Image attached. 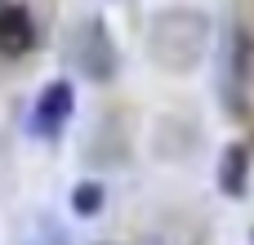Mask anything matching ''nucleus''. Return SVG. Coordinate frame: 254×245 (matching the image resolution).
Masks as SVG:
<instances>
[{"label": "nucleus", "mask_w": 254, "mask_h": 245, "mask_svg": "<svg viewBox=\"0 0 254 245\" xmlns=\"http://www.w3.org/2000/svg\"><path fill=\"white\" fill-rule=\"evenodd\" d=\"M36 40H40V31H36L31 9L27 4H0V54L22 58V54L36 49Z\"/></svg>", "instance_id": "20e7f679"}, {"label": "nucleus", "mask_w": 254, "mask_h": 245, "mask_svg": "<svg viewBox=\"0 0 254 245\" xmlns=\"http://www.w3.org/2000/svg\"><path fill=\"white\" fill-rule=\"evenodd\" d=\"M67 49H71V62H76V71H80L85 80H94V85L116 80V71H121V49H116V40H112V31H107L103 18L76 22Z\"/></svg>", "instance_id": "f03ea898"}, {"label": "nucleus", "mask_w": 254, "mask_h": 245, "mask_svg": "<svg viewBox=\"0 0 254 245\" xmlns=\"http://www.w3.org/2000/svg\"><path fill=\"white\" fill-rule=\"evenodd\" d=\"M103 205H107V187H103V183L85 179V183H76V187H71V210H76L80 219L103 214Z\"/></svg>", "instance_id": "0eeeda50"}, {"label": "nucleus", "mask_w": 254, "mask_h": 245, "mask_svg": "<svg viewBox=\"0 0 254 245\" xmlns=\"http://www.w3.org/2000/svg\"><path fill=\"white\" fill-rule=\"evenodd\" d=\"M18 245H71V232L54 219V214H31L27 223H22V241Z\"/></svg>", "instance_id": "423d86ee"}, {"label": "nucleus", "mask_w": 254, "mask_h": 245, "mask_svg": "<svg viewBox=\"0 0 254 245\" xmlns=\"http://www.w3.org/2000/svg\"><path fill=\"white\" fill-rule=\"evenodd\" d=\"M219 192L223 196H246L250 192V147L228 143L219 152Z\"/></svg>", "instance_id": "39448f33"}, {"label": "nucleus", "mask_w": 254, "mask_h": 245, "mask_svg": "<svg viewBox=\"0 0 254 245\" xmlns=\"http://www.w3.org/2000/svg\"><path fill=\"white\" fill-rule=\"evenodd\" d=\"M98 245H161L156 237H138V241H98Z\"/></svg>", "instance_id": "6e6552de"}, {"label": "nucleus", "mask_w": 254, "mask_h": 245, "mask_svg": "<svg viewBox=\"0 0 254 245\" xmlns=\"http://www.w3.org/2000/svg\"><path fill=\"white\" fill-rule=\"evenodd\" d=\"M250 245H254V232H250Z\"/></svg>", "instance_id": "1a4fd4ad"}, {"label": "nucleus", "mask_w": 254, "mask_h": 245, "mask_svg": "<svg viewBox=\"0 0 254 245\" xmlns=\"http://www.w3.org/2000/svg\"><path fill=\"white\" fill-rule=\"evenodd\" d=\"M210 40H214L210 13L192 9V4H174V9H161L152 18V27H147V58L161 71L188 76V71H196L210 58Z\"/></svg>", "instance_id": "f257e3e1"}, {"label": "nucleus", "mask_w": 254, "mask_h": 245, "mask_svg": "<svg viewBox=\"0 0 254 245\" xmlns=\"http://www.w3.org/2000/svg\"><path fill=\"white\" fill-rule=\"evenodd\" d=\"M71 116H76V85H71V80H49V85L36 94V103H31L27 129H31L36 138H58Z\"/></svg>", "instance_id": "7ed1b4c3"}]
</instances>
